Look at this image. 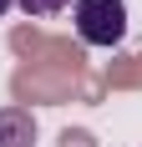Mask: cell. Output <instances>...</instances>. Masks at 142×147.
I'll return each mask as SVG.
<instances>
[{"mask_svg": "<svg viewBox=\"0 0 142 147\" xmlns=\"http://www.w3.org/2000/svg\"><path fill=\"white\" fill-rule=\"evenodd\" d=\"M10 5H15V0H0V20H5V10H10Z\"/></svg>", "mask_w": 142, "mask_h": 147, "instance_id": "cell-4", "label": "cell"}, {"mask_svg": "<svg viewBox=\"0 0 142 147\" xmlns=\"http://www.w3.org/2000/svg\"><path fill=\"white\" fill-rule=\"evenodd\" d=\"M0 147H36V117L26 107H0Z\"/></svg>", "mask_w": 142, "mask_h": 147, "instance_id": "cell-2", "label": "cell"}, {"mask_svg": "<svg viewBox=\"0 0 142 147\" xmlns=\"http://www.w3.org/2000/svg\"><path fill=\"white\" fill-rule=\"evenodd\" d=\"M15 5H20L26 15H61L71 0H15Z\"/></svg>", "mask_w": 142, "mask_h": 147, "instance_id": "cell-3", "label": "cell"}, {"mask_svg": "<svg viewBox=\"0 0 142 147\" xmlns=\"http://www.w3.org/2000/svg\"><path fill=\"white\" fill-rule=\"evenodd\" d=\"M71 20L86 46L112 51L127 36V0H71Z\"/></svg>", "mask_w": 142, "mask_h": 147, "instance_id": "cell-1", "label": "cell"}]
</instances>
